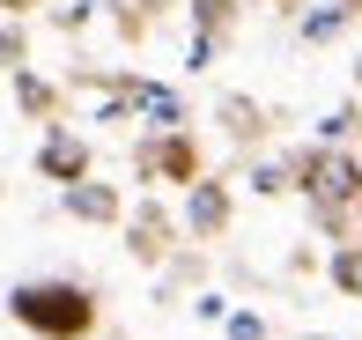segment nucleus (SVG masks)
Listing matches in <instances>:
<instances>
[{
	"label": "nucleus",
	"instance_id": "7ed1b4c3",
	"mask_svg": "<svg viewBox=\"0 0 362 340\" xmlns=\"http://www.w3.org/2000/svg\"><path fill=\"white\" fill-rule=\"evenodd\" d=\"M37 170L52 177L59 192H67V185H81V177H89V141H81L74 126H52V134L37 141Z\"/></svg>",
	"mask_w": 362,
	"mask_h": 340
},
{
	"label": "nucleus",
	"instance_id": "6e6552de",
	"mask_svg": "<svg viewBox=\"0 0 362 340\" xmlns=\"http://www.w3.org/2000/svg\"><path fill=\"white\" fill-rule=\"evenodd\" d=\"M348 23H355L348 8H333V0H310V8L296 15V37H303V45H333L340 30H348Z\"/></svg>",
	"mask_w": 362,
	"mask_h": 340
},
{
	"label": "nucleus",
	"instance_id": "9b49d317",
	"mask_svg": "<svg viewBox=\"0 0 362 340\" xmlns=\"http://www.w3.org/2000/svg\"><path fill=\"white\" fill-rule=\"evenodd\" d=\"M333 288H340V296H362V245L333 252Z\"/></svg>",
	"mask_w": 362,
	"mask_h": 340
},
{
	"label": "nucleus",
	"instance_id": "2eb2a0df",
	"mask_svg": "<svg viewBox=\"0 0 362 340\" xmlns=\"http://www.w3.org/2000/svg\"><path fill=\"white\" fill-rule=\"evenodd\" d=\"M229 340H274V333H267L259 311H229Z\"/></svg>",
	"mask_w": 362,
	"mask_h": 340
},
{
	"label": "nucleus",
	"instance_id": "f03ea898",
	"mask_svg": "<svg viewBox=\"0 0 362 340\" xmlns=\"http://www.w3.org/2000/svg\"><path fill=\"white\" fill-rule=\"evenodd\" d=\"M296 185L310 192V207H318L325 230H340L348 207L362 200V163L348 148H310V156H296Z\"/></svg>",
	"mask_w": 362,
	"mask_h": 340
},
{
	"label": "nucleus",
	"instance_id": "ddd939ff",
	"mask_svg": "<svg viewBox=\"0 0 362 340\" xmlns=\"http://www.w3.org/2000/svg\"><path fill=\"white\" fill-rule=\"evenodd\" d=\"M192 23H200V37L229 30V0H192Z\"/></svg>",
	"mask_w": 362,
	"mask_h": 340
},
{
	"label": "nucleus",
	"instance_id": "412c9836",
	"mask_svg": "<svg viewBox=\"0 0 362 340\" xmlns=\"http://www.w3.org/2000/svg\"><path fill=\"white\" fill-rule=\"evenodd\" d=\"M355 207H362V200H355Z\"/></svg>",
	"mask_w": 362,
	"mask_h": 340
},
{
	"label": "nucleus",
	"instance_id": "6ab92c4d",
	"mask_svg": "<svg viewBox=\"0 0 362 340\" xmlns=\"http://www.w3.org/2000/svg\"><path fill=\"white\" fill-rule=\"evenodd\" d=\"M310 340H333V333H310Z\"/></svg>",
	"mask_w": 362,
	"mask_h": 340
},
{
	"label": "nucleus",
	"instance_id": "39448f33",
	"mask_svg": "<svg viewBox=\"0 0 362 340\" xmlns=\"http://www.w3.org/2000/svg\"><path fill=\"white\" fill-rule=\"evenodd\" d=\"M126 104L148 119V134H185V104H177V89H163V82H126Z\"/></svg>",
	"mask_w": 362,
	"mask_h": 340
},
{
	"label": "nucleus",
	"instance_id": "dca6fc26",
	"mask_svg": "<svg viewBox=\"0 0 362 340\" xmlns=\"http://www.w3.org/2000/svg\"><path fill=\"white\" fill-rule=\"evenodd\" d=\"M192 311H200L207 326H229V296H215V288H207V296H192Z\"/></svg>",
	"mask_w": 362,
	"mask_h": 340
},
{
	"label": "nucleus",
	"instance_id": "0eeeda50",
	"mask_svg": "<svg viewBox=\"0 0 362 340\" xmlns=\"http://www.w3.org/2000/svg\"><path fill=\"white\" fill-rule=\"evenodd\" d=\"M59 207H67L74 222H119V215H126V200H119L111 185H96V177H81V185H67V192H59Z\"/></svg>",
	"mask_w": 362,
	"mask_h": 340
},
{
	"label": "nucleus",
	"instance_id": "1a4fd4ad",
	"mask_svg": "<svg viewBox=\"0 0 362 340\" xmlns=\"http://www.w3.org/2000/svg\"><path fill=\"white\" fill-rule=\"evenodd\" d=\"M126 245H134V259H163V245H170V215H163V207H141V215L126 222Z\"/></svg>",
	"mask_w": 362,
	"mask_h": 340
},
{
	"label": "nucleus",
	"instance_id": "f257e3e1",
	"mask_svg": "<svg viewBox=\"0 0 362 340\" xmlns=\"http://www.w3.org/2000/svg\"><path fill=\"white\" fill-rule=\"evenodd\" d=\"M8 318L37 340H89L96 333V296L81 281H23V288H8Z\"/></svg>",
	"mask_w": 362,
	"mask_h": 340
},
{
	"label": "nucleus",
	"instance_id": "9d476101",
	"mask_svg": "<svg viewBox=\"0 0 362 340\" xmlns=\"http://www.w3.org/2000/svg\"><path fill=\"white\" fill-rule=\"evenodd\" d=\"M15 104H23V111H37V119H45V111H52L59 96H52V82H37L30 67H15Z\"/></svg>",
	"mask_w": 362,
	"mask_h": 340
},
{
	"label": "nucleus",
	"instance_id": "20e7f679",
	"mask_svg": "<svg viewBox=\"0 0 362 340\" xmlns=\"http://www.w3.org/2000/svg\"><path fill=\"white\" fill-rule=\"evenodd\" d=\"M141 177H177V185H200V156L185 134H156L141 148Z\"/></svg>",
	"mask_w": 362,
	"mask_h": 340
},
{
	"label": "nucleus",
	"instance_id": "423d86ee",
	"mask_svg": "<svg viewBox=\"0 0 362 340\" xmlns=\"http://www.w3.org/2000/svg\"><path fill=\"white\" fill-rule=\"evenodd\" d=\"M185 230H192V237H222V230H229V192L215 185V177L185 185Z\"/></svg>",
	"mask_w": 362,
	"mask_h": 340
},
{
	"label": "nucleus",
	"instance_id": "f3484780",
	"mask_svg": "<svg viewBox=\"0 0 362 340\" xmlns=\"http://www.w3.org/2000/svg\"><path fill=\"white\" fill-rule=\"evenodd\" d=\"M0 59H8V67L23 59V30H0Z\"/></svg>",
	"mask_w": 362,
	"mask_h": 340
},
{
	"label": "nucleus",
	"instance_id": "a211bd4d",
	"mask_svg": "<svg viewBox=\"0 0 362 340\" xmlns=\"http://www.w3.org/2000/svg\"><path fill=\"white\" fill-rule=\"evenodd\" d=\"M0 8H8V15H30V8H45V0H0Z\"/></svg>",
	"mask_w": 362,
	"mask_h": 340
},
{
	"label": "nucleus",
	"instance_id": "4468645a",
	"mask_svg": "<svg viewBox=\"0 0 362 340\" xmlns=\"http://www.w3.org/2000/svg\"><path fill=\"white\" fill-rule=\"evenodd\" d=\"M348 134H355V111H325V119H318V141H325V148H340Z\"/></svg>",
	"mask_w": 362,
	"mask_h": 340
},
{
	"label": "nucleus",
	"instance_id": "aec40b11",
	"mask_svg": "<svg viewBox=\"0 0 362 340\" xmlns=\"http://www.w3.org/2000/svg\"><path fill=\"white\" fill-rule=\"evenodd\" d=\"M355 82H362V59H355Z\"/></svg>",
	"mask_w": 362,
	"mask_h": 340
},
{
	"label": "nucleus",
	"instance_id": "f8f14e48",
	"mask_svg": "<svg viewBox=\"0 0 362 340\" xmlns=\"http://www.w3.org/2000/svg\"><path fill=\"white\" fill-rule=\"evenodd\" d=\"M222 119H229V134H237V141H252V134H259V104H252V96H229Z\"/></svg>",
	"mask_w": 362,
	"mask_h": 340
}]
</instances>
